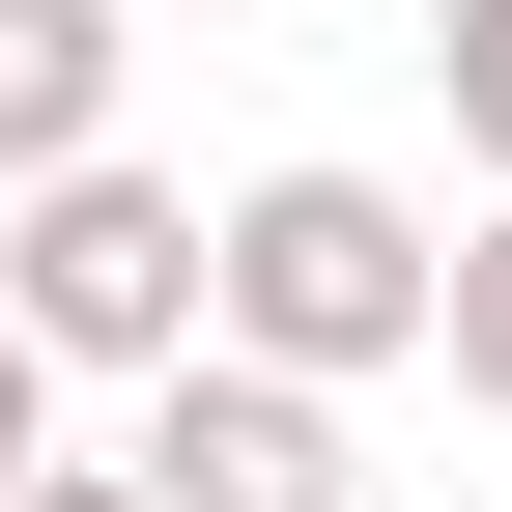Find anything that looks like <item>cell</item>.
Wrapping results in <instances>:
<instances>
[{
	"label": "cell",
	"instance_id": "5b68a950",
	"mask_svg": "<svg viewBox=\"0 0 512 512\" xmlns=\"http://www.w3.org/2000/svg\"><path fill=\"white\" fill-rule=\"evenodd\" d=\"M427 370H456V399H512V200L456 228V313H427Z\"/></svg>",
	"mask_w": 512,
	"mask_h": 512
},
{
	"label": "cell",
	"instance_id": "52a82bcc",
	"mask_svg": "<svg viewBox=\"0 0 512 512\" xmlns=\"http://www.w3.org/2000/svg\"><path fill=\"white\" fill-rule=\"evenodd\" d=\"M29 456H57V342L0 313V484H29Z\"/></svg>",
	"mask_w": 512,
	"mask_h": 512
},
{
	"label": "cell",
	"instance_id": "3957f363",
	"mask_svg": "<svg viewBox=\"0 0 512 512\" xmlns=\"http://www.w3.org/2000/svg\"><path fill=\"white\" fill-rule=\"evenodd\" d=\"M143 484H171V512H370V484H342V370L171 342V370H143Z\"/></svg>",
	"mask_w": 512,
	"mask_h": 512
},
{
	"label": "cell",
	"instance_id": "ba28073f",
	"mask_svg": "<svg viewBox=\"0 0 512 512\" xmlns=\"http://www.w3.org/2000/svg\"><path fill=\"white\" fill-rule=\"evenodd\" d=\"M0 512H171V484H143V456H114V484H57V456H29V484H0Z\"/></svg>",
	"mask_w": 512,
	"mask_h": 512
},
{
	"label": "cell",
	"instance_id": "8992f818",
	"mask_svg": "<svg viewBox=\"0 0 512 512\" xmlns=\"http://www.w3.org/2000/svg\"><path fill=\"white\" fill-rule=\"evenodd\" d=\"M427 86H456V143L512 171V0H456V29H427Z\"/></svg>",
	"mask_w": 512,
	"mask_h": 512
},
{
	"label": "cell",
	"instance_id": "6da1fadb",
	"mask_svg": "<svg viewBox=\"0 0 512 512\" xmlns=\"http://www.w3.org/2000/svg\"><path fill=\"white\" fill-rule=\"evenodd\" d=\"M427 313H456V256H427L399 171H256L228 200V313L200 342H256V370H427Z\"/></svg>",
	"mask_w": 512,
	"mask_h": 512
},
{
	"label": "cell",
	"instance_id": "9c48e42d",
	"mask_svg": "<svg viewBox=\"0 0 512 512\" xmlns=\"http://www.w3.org/2000/svg\"><path fill=\"white\" fill-rule=\"evenodd\" d=\"M143 29H228V0H143Z\"/></svg>",
	"mask_w": 512,
	"mask_h": 512
},
{
	"label": "cell",
	"instance_id": "277c9868",
	"mask_svg": "<svg viewBox=\"0 0 512 512\" xmlns=\"http://www.w3.org/2000/svg\"><path fill=\"white\" fill-rule=\"evenodd\" d=\"M114 57H143V0H0V200L114 143Z\"/></svg>",
	"mask_w": 512,
	"mask_h": 512
},
{
	"label": "cell",
	"instance_id": "7a4b0ae2",
	"mask_svg": "<svg viewBox=\"0 0 512 512\" xmlns=\"http://www.w3.org/2000/svg\"><path fill=\"white\" fill-rule=\"evenodd\" d=\"M0 313H29L57 370H171V342L228 313V228L171 200V171L86 143V171H29V228H0Z\"/></svg>",
	"mask_w": 512,
	"mask_h": 512
}]
</instances>
